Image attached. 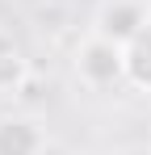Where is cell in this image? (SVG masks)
<instances>
[{"label":"cell","mask_w":151,"mask_h":155,"mask_svg":"<svg viewBox=\"0 0 151 155\" xmlns=\"http://www.w3.org/2000/svg\"><path fill=\"white\" fill-rule=\"evenodd\" d=\"M72 67H76V80L92 92H105L113 84H126V51L122 42L105 38V34H88L72 54Z\"/></svg>","instance_id":"obj_1"},{"label":"cell","mask_w":151,"mask_h":155,"mask_svg":"<svg viewBox=\"0 0 151 155\" xmlns=\"http://www.w3.org/2000/svg\"><path fill=\"white\" fill-rule=\"evenodd\" d=\"M147 21H151V13L143 8V0H105L97 8V34L122 42V46L147 25Z\"/></svg>","instance_id":"obj_2"},{"label":"cell","mask_w":151,"mask_h":155,"mask_svg":"<svg viewBox=\"0 0 151 155\" xmlns=\"http://www.w3.org/2000/svg\"><path fill=\"white\" fill-rule=\"evenodd\" d=\"M46 130L34 113H8L0 117V155H42Z\"/></svg>","instance_id":"obj_3"},{"label":"cell","mask_w":151,"mask_h":155,"mask_svg":"<svg viewBox=\"0 0 151 155\" xmlns=\"http://www.w3.org/2000/svg\"><path fill=\"white\" fill-rule=\"evenodd\" d=\"M122 51H126V84L139 88V92H151V21L126 42Z\"/></svg>","instance_id":"obj_4"},{"label":"cell","mask_w":151,"mask_h":155,"mask_svg":"<svg viewBox=\"0 0 151 155\" xmlns=\"http://www.w3.org/2000/svg\"><path fill=\"white\" fill-rule=\"evenodd\" d=\"M29 80V67H25L21 51H8L0 54V92H21V84Z\"/></svg>","instance_id":"obj_5"},{"label":"cell","mask_w":151,"mask_h":155,"mask_svg":"<svg viewBox=\"0 0 151 155\" xmlns=\"http://www.w3.org/2000/svg\"><path fill=\"white\" fill-rule=\"evenodd\" d=\"M42 155H72V151H67V147H55V143H46V147H42Z\"/></svg>","instance_id":"obj_6"}]
</instances>
